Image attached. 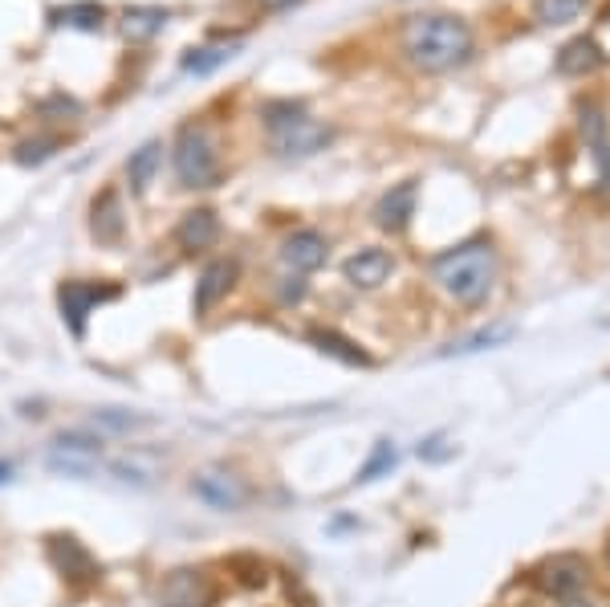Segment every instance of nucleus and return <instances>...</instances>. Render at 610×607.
<instances>
[{"instance_id": "nucleus-27", "label": "nucleus", "mask_w": 610, "mask_h": 607, "mask_svg": "<svg viewBox=\"0 0 610 607\" xmlns=\"http://www.w3.org/2000/svg\"><path fill=\"white\" fill-rule=\"evenodd\" d=\"M509 335H513V330H509V327L480 330V335H473V339H464V343H460V347H448V351H443V355H452V351H456V355H473V351H485V347H497V343H504V339H509Z\"/></svg>"}, {"instance_id": "nucleus-28", "label": "nucleus", "mask_w": 610, "mask_h": 607, "mask_svg": "<svg viewBox=\"0 0 610 607\" xmlns=\"http://www.w3.org/2000/svg\"><path fill=\"white\" fill-rule=\"evenodd\" d=\"M452 452L456 449H448V445H443V436H431V440L419 445V457H424V461H448Z\"/></svg>"}, {"instance_id": "nucleus-10", "label": "nucleus", "mask_w": 610, "mask_h": 607, "mask_svg": "<svg viewBox=\"0 0 610 607\" xmlns=\"http://www.w3.org/2000/svg\"><path fill=\"white\" fill-rule=\"evenodd\" d=\"M192 494H196L199 501H208L212 510H241L244 501H248V489L241 485V477H232L224 469L199 473L196 482H192Z\"/></svg>"}, {"instance_id": "nucleus-19", "label": "nucleus", "mask_w": 610, "mask_h": 607, "mask_svg": "<svg viewBox=\"0 0 610 607\" xmlns=\"http://www.w3.org/2000/svg\"><path fill=\"white\" fill-rule=\"evenodd\" d=\"M309 343L318 347L321 355H330V359H338V363H346V367H370V355H366V351H358V343L342 339L338 330H314V335H309Z\"/></svg>"}, {"instance_id": "nucleus-14", "label": "nucleus", "mask_w": 610, "mask_h": 607, "mask_svg": "<svg viewBox=\"0 0 610 607\" xmlns=\"http://www.w3.org/2000/svg\"><path fill=\"white\" fill-rule=\"evenodd\" d=\"M90 229H94V236H98L102 245H114V241H122V229H126V220H122V204H119V192H114V187H107V192H102V196L94 201Z\"/></svg>"}, {"instance_id": "nucleus-2", "label": "nucleus", "mask_w": 610, "mask_h": 607, "mask_svg": "<svg viewBox=\"0 0 610 607\" xmlns=\"http://www.w3.org/2000/svg\"><path fill=\"white\" fill-rule=\"evenodd\" d=\"M492 278H497V257H492L485 241L460 245V250L443 253L440 262H436V281L464 306L485 302L488 290H492Z\"/></svg>"}, {"instance_id": "nucleus-1", "label": "nucleus", "mask_w": 610, "mask_h": 607, "mask_svg": "<svg viewBox=\"0 0 610 607\" xmlns=\"http://www.w3.org/2000/svg\"><path fill=\"white\" fill-rule=\"evenodd\" d=\"M403 49L419 70H452L473 58V29L460 16H415L403 33Z\"/></svg>"}, {"instance_id": "nucleus-17", "label": "nucleus", "mask_w": 610, "mask_h": 607, "mask_svg": "<svg viewBox=\"0 0 610 607\" xmlns=\"http://www.w3.org/2000/svg\"><path fill=\"white\" fill-rule=\"evenodd\" d=\"M602 62H607V53H602L595 41H586V37L570 41V46L558 53V70H562V74H570V78H574V74H595Z\"/></svg>"}, {"instance_id": "nucleus-4", "label": "nucleus", "mask_w": 610, "mask_h": 607, "mask_svg": "<svg viewBox=\"0 0 610 607\" xmlns=\"http://www.w3.org/2000/svg\"><path fill=\"white\" fill-rule=\"evenodd\" d=\"M175 175H180L183 187L216 184V151L204 126L196 123L180 126V139H175Z\"/></svg>"}, {"instance_id": "nucleus-9", "label": "nucleus", "mask_w": 610, "mask_h": 607, "mask_svg": "<svg viewBox=\"0 0 610 607\" xmlns=\"http://www.w3.org/2000/svg\"><path fill=\"white\" fill-rule=\"evenodd\" d=\"M98 452H102V445H98V436L61 433L58 440H53V452H49V469H58V473H74V477H82V473H90V465L98 461Z\"/></svg>"}, {"instance_id": "nucleus-26", "label": "nucleus", "mask_w": 610, "mask_h": 607, "mask_svg": "<svg viewBox=\"0 0 610 607\" xmlns=\"http://www.w3.org/2000/svg\"><path fill=\"white\" fill-rule=\"evenodd\" d=\"M53 151H58V139H25L16 143V163L21 168H37V163L53 159Z\"/></svg>"}, {"instance_id": "nucleus-12", "label": "nucleus", "mask_w": 610, "mask_h": 607, "mask_svg": "<svg viewBox=\"0 0 610 607\" xmlns=\"http://www.w3.org/2000/svg\"><path fill=\"white\" fill-rule=\"evenodd\" d=\"M412 217H415V184L391 187V192L375 204V224L387 229V233H403Z\"/></svg>"}, {"instance_id": "nucleus-24", "label": "nucleus", "mask_w": 610, "mask_h": 607, "mask_svg": "<svg viewBox=\"0 0 610 607\" xmlns=\"http://www.w3.org/2000/svg\"><path fill=\"white\" fill-rule=\"evenodd\" d=\"M399 465V452L391 440H379L375 445V452H370V461H366L363 469H358V485H370V482H379V477H387L391 469Z\"/></svg>"}, {"instance_id": "nucleus-30", "label": "nucleus", "mask_w": 610, "mask_h": 607, "mask_svg": "<svg viewBox=\"0 0 610 607\" xmlns=\"http://www.w3.org/2000/svg\"><path fill=\"white\" fill-rule=\"evenodd\" d=\"M305 294V286L302 281H293V286H285V290H281V298H285V302H297V298Z\"/></svg>"}, {"instance_id": "nucleus-16", "label": "nucleus", "mask_w": 610, "mask_h": 607, "mask_svg": "<svg viewBox=\"0 0 610 607\" xmlns=\"http://www.w3.org/2000/svg\"><path fill=\"white\" fill-rule=\"evenodd\" d=\"M232 281H236V265L232 262H212L196 281V314H208L220 302V298L232 290Z\"/></svg>"}, {"instance_id": "nucleus-25", "label": "nucleus", "mask_w": 610, "mask_h": 607, "mask_svg": "<svg viewBox=\"0 0 610 607\" xmlns=\"http://www.w3.org/2000/svg\"><path fill=\"white\" fill-rule=\"evenodd\" d=\"M98 428H110V433H131V428H147L151 416H135V412H119V408H107V412H98L94 416Z\"/></svg>"}, {"instance_id": "nucleus-13", "label": "nucleus", "mask_w": 610, "mask_h": 607, "mask_svg": "<svg viewBox=\"0 0 610 607\" xmlns=\"http://www.w3.org/2000/svg\"><path fill=\"white\" fill-rule=\"evenodd\" d=\"M281 262L290 265V269H297V274L318 269V265L326 262V241H321V233L302 229V233L285 236V245H281Z\"/></svg>"}, {"instance_id": "nucleus-15", "label": "nucleus", "mask_w": 610, "mask_h": 607, "mask_svg": "<svg viewBox=\"0 0 610 607\" xmlns=\"http://www.w3.org/2000/svg\"><path fill=\"white\" fill-rule=\"evenodd\" d=\"M216 236H220V220H216L212 208L187 213V217L180 220V229H175V241H180V250H187V253L208 250Z\"/></svg>"}, {"instance_id": "nucleus-7", "label": "nucleus", "mask_w": 610, "mask_h": 607, "mask_svg": "<svg viewBox=\"0 0 610 607\" xmlns=\"http://www.w3.org/2000/svg\"><path fill=\"white\" fill-rule=\"evenodd\" d=\"M110 298H119L114 286H94V281H65L58 290V306H61V318L70 323L77 339H82V330H86V314L98 306V302H110Z\"/></svg>"}, {"instance_id": "nucleus-21", "label": "nucleus", "mask_w": 610, "mask_h": 607, "mask_svg": "<svg viewBox=\"0 0 610 607\" xmlns=\"http://www.w3.org/2000/svg\"><path fill=\"white\" fill-rule=\"evenodd\" d=\"M159 163H163V147L159 143H143L138 151H131V159H126V180H131V187L147 192V184L159 172Z\"/></svg>"}, {"instance_id": "nucleus-23", "label": "nucleus", "mask_w": 610, "mask_h": 607, "mask_svg": "<svg viewBox=\"0 0 610 607\" xmlns=\"http://www.w3.org/2000/svg\"><path fill=\"white\" fill-rule=\"evenodd\" d=\"M590 0H537L534 16L541 25H574L582 13H586Z\"/></svg>"}, {"instance_id": "nucleus-33", "label": "nucleus", "mask_w": 610, "mask_h": 607, "mask_svg": "<svg viewBox=\"0 0 610 607\" xmlns=\"http://www.w3.org/2000/svg\"><path fill=\"white\" fill-rule=\"evenodd\" d=\"M562 607H595V604H586V599H578V595H574V599H565Z\"/></svg>"}, {"instance_id": "nucleus-3", "label": "nucleus", "mask_w": 610, "mask_h": 607, "mask_svg": "<svg viewBox=\"0 0 610 607\" xmlns=\"http://www.w3.org/2000/svg\"><path fill=\"white\" fill-rule=\"evenodd\" d=\"M265 123H269L273 147L285 159H305L330 143V131L321 123H314L297 102H269L265 107Z\"/></svg>"}, {"instance_id": "nucleus-6", "label": "nucleus", "mask_w": 610, "mask_h": 607, "mask_svg": "<svg viewBox=\"0 0 610 607\" xmlns=\"http://www.w3.org/2000/svg\"><path fill=\"white\" fill-rule=\"evenodd\" d=\"M49 562H53V571H58L65 583H94V579L102 575V567L94 559L86 546L70 538V534H53L49 538Z\"/></svg>"}, {"instance_id": "nucleus-11", "label": "nucleus", "mask_w": 610, "mask_h": 607, "mask_svg": "<svg viewBox=\"0 0 610 607\" xmlns=\"http://www.w3.org/2000/svg\"><path fill=\"white\" fill-rule=\"evenodd\" d=\"M391 269H395V262H391V253L387 250H358L354 257H346V265H342L346 281L358 286V290H375V286H382V281L391 278Z\"/></svg>"}, {"instance_id": "nucleus-18", "label": "nucleus", "mask_w": 610, "mask_h": 607, "mask_svg": "<svg viewBox=\"0 0 610 607\" xmlns=\"http://www.w3.org/2000/svg\"><path fill=\"white\" fill-rule=\"evenodd\" d=\"M163 25H168V9H159V4H135V9L122 13V33H126L131 41H147V37H155Z\"/></svg>"}, {"instance_id": "nucleus-22", "label": "nucleus", "mask_w": 610, "mask_h": 607, "mask_svg": "<svg viewBox=\"0 0 610 607\" xmlns=\"http://www.w3.org/2000/svg\"><path fill=\"white\" fill-rule=\"evenodd\" d=\"M241 53V41H229V46H204V49H187L183 53V70L187 74H212V70H220L224 62H232Z\"/></svg>"}, {"instance_id": "nucleus-31", "label": "nucleus", "mask_w": 610, "mask_h": 607, "mask_svg": "<svg viewBox=\"0 0 610 607\" xmlns=\"http://www.w3.org/2000/svg\"><path fill=\"white\" fill-rule=\"evenodd\" d=\"M269 13H281V9H290V4H297V0H260Z\"/></svg>"}, {"instance_id": "nucleus-5", "label": "nucleus", "mask_w": 610, "mask_h": 607, "mask_svg": "<svg viewBox=\"0 0 610 607\" xmlns=\"http://www.w3.org/2000/svg\"><path fill=\"white\" fill-rule=\"evenodd\" d=\"M216 587L199 567H175L159 583V607H212Z\"/></svg>"}, {"instance_id": "nucleus-29", "label": "nucleus", "mask_w": 610, "mask_h": 607, "mask_svg": "<svg viewBox=\"0 0 610 607\" xmlns=\"http://www.w3.org/2000/svg\"><path fill=\"white\" fill-rule=\"evenodd\" d=\"M53 110H58V114H77V102L74 98H65V94H53V98H46V102H41V114H53Z\"/></svg>"}, {"instance_id": "nucleus-8", "label": "nucleus", "mask_w": 610, "mask_h": 607, "mask_svg": "<svg viewBox=\"0 0 610 607\" xmlns=\"http://www.w3.org/2000/svg\"><path fill=\"white\" fill-rule=\"evenodd\" d=\"M537 587L553 599H574V595L586 587V562L578 555H553L534 571Z\"/></svg>"}, {"instance_id": "nucleus-32", "label": "nucleus", "mask_w": 610, "mask_h": 607, "mask_svg": "<svg viewBox=\"0 0 610 607\" xmlns=\"http://www.w3.org/2000/svg\"><path fill=\"white\" fill-rule=\"evenodd\" d=\"M9 477H13V465H9V461H0V485L9 482Z\"/></svg>"}, {"instance_id": "nucleus-20", "label": "nucleus", "mask_w": 610, "mask_h": 607, "mask_svg": "<svg viewBox=\"0 0 610 607\" xmlns=\"http://www.w3.org/2000/svg\"><path fill=\"white\" fill-rule=\"evenodd\" d=\"M53 25H65V29H102V21H107V9L98 4V0H77V4H65V9H53Z\"/></svg>"}]
</instances>
